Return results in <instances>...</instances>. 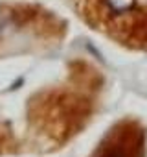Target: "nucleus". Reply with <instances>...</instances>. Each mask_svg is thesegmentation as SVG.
<instances>
[{"label": "nucleus", "mask_w": 147, "mask_h": 157, "mask_svg": "<svg viewBox=\"0 0 147 157\" xmlns=\"http://www.w3.org/2000/svg\"><path fill=\"white\" fill-rule=\"evenodd\" d=\"M103 157H140V142H138V133H123L121 140L110 148H107Z\"/></svg>", "instance_id": "nucleus-1"}]
</instances>
